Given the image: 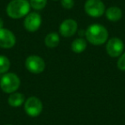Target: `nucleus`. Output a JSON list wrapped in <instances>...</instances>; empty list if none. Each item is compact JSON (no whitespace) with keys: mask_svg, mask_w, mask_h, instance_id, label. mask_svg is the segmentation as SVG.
<instances>
[{"mask_svg":"<svg viewBox=\"0 0 125 125\" xmlns=\"http://www.w3.org/2000/svg\"><path fill=\"white\" fill-rule=\"evenodd\" d=\"M10 67V62L7 57L0 55V74H5L8 72Z\"/></svg>","mask_w":125,"mask_h":125,"instance_id":"2eb2a0df","label":"nucleus"},{"mask_svg":"<svg viewBox=\"0 0 125 125\" xmlns=\"http://www.w3.org/2000/svg\"><path fill=\"white\" fill-rule=\"evenodd\" d=\"M25 112L32 117H35L40 115L43 111V104L39 98L31 96L24 103Z\"/></svg>","mask_w":125,"mask_h":125,"instance_id":"39448f33","label":"nucleus"},{"mask_svg":"<svg viewBox=\"0 0 125 125\" xmlns=\"http://www.w3.org/2000/svg\"><path fill=\"white\" fill-rule=\"evenodd\" d=\"M78 31V24L74 19H66L59 26V33L62 37H72Z\"/></svg>","mask_w":125,"mask_h":125,"instance_id":"1a4fd4ad","label":"nucleus"},{"mask_svg":"<svg viewBox=\"0 0 125 125\" xmlns=\"http://www.w3.org/2000/svg\"><path fill=\"white\" fill-rule=\"evenodd\" d=\"M25 66L29 72L33 74H40L45 70V63L42 57L37 55H31L25 61Z\"/></svg>","mask_w":125,"mask_h":125,"instance_id":"423d86ee","label":"nucleus"},{"mask_svg":"<svg viewBox=\"0 0 125 125\" xmlns=\"http://www.w3.org/2000/svg\"><path fill=\"white\" fill-rule=\"evenodd\" d=\"M108 31L103 25L92 24L85 31L87 40L94 45H101L108 40Z\"/></svg>","mask_w":125,"mask_h":125,"instance_id":"f257e3e1","label":"nucleus"},{"mask_svg":"<svg viewBox=\"0 0 125 125\" xmlns=\"http://www.w3.org/2000/svg\"><path fill=\"white\" fill-rule=\"evenodd\" d=\"M1 28H4V21L1 17H0V29Z\"/></svg>","mask_w":125,"mask_h":125,"instance_id":"6ab92c4d","label":"nucleus"},{"mask_svg":"<svg viewBox=\"0 0 125 125\" xmlns=\"http://www.w3.org/2000/svg\"><path fill=\"white\" fill-rule=\"evenodd\" d=\"M21 86V80L16 74L5 73L0 79V87L6 94H13Z\"/></svg>","mask_w":125,"mask_h":125,"instance_id":"7ed1b4c3","label":"nucleus"},{"mask_svg":"<svg viewBox=\"0 0 125 125\" xmlns=\"http://www.w3.org/2000/svg\"><path fill=\"white\" fill-rule=\"evenodd\" d=\"M84 9L89 16L94 18L100 17L105 12V6L101 0H87Z\"/></svg>","mask_w":125,"mask_h":125,"instance_id":"20e7f679","label":"nucleus"},{"mask_svg":"<svg viewBox=\"0 0 125 125\" xmlns=\"http://www.w3.org/2000/svg\"><path fill=\"white\" fill-rule=\"evenodd\" d=\"M105 16L111 21H117L123 16V11L117 6H111L105 10Z\"/></svg>","mask_w":125,"mask_h":125,"instance_id":"9b49d317","label":"nucleus"},{"mask_svg":"<svg viewBox=\"0 0 125 125\" xmlns=\"http://www.w3.org/2000/svg\"><path fill=\"white\" fill-rule=\"evenodd\" d=\"M41 22L42 19L40 15L37 12H32L28 14L25 17L24 28L27 31L33 33L40 28Z\"/></svg>","mask_w":125,"mask_h":125,"instance_id":"6e6552de","label":"nucleus"},{"mask_svg":"<svg viewBox=\"0 0 125 125\" xmlns=\"http://www.w3.org/2000/svg\"><path fill=\"white\" fill-rule=\"evenodd\" d=\"M16 39L15 34L9 29H0V47L4 49L12 48L16 45Z\"/></svg>","mask_w":125,"mask_h":125,"instance_id":"9d476101","label":"nucleus"},{"mask_svg":"<svg viewBox=\"0 0 125 125\" xmlns=\"http://www.w3.org/2000/svg\"><path fill=\"white\" fill-rule=\"evenodd\" d=\"M87 40L82 38L75 39L71 44V49L75 53H82L87 48Z\"/></svg>","mask_w":125,"mask_h":125,"instance_id":"ddd939ff","label":"nucleus"},{"mask_svg":"<svg viewBox=\"0 0 125 125\" xmlns=\"http://www.w3.org/2000/svg\"><path fill=\"white\" fill-rule=\"evenodd\" d=\"M30 7L35 10H41L46 6L47 0H30Z\"/></svg>","mask_w":125,"mask_h":125,"instance_id":"dca6fc26","label":"nucleus"},{"mask_svg":"<svg viewBox=\"0 0 125 125\" xmlns=\"http://www.w3.org/2000/svg\"><path fill=\"white\" fill-rule=\"evenodd\" d=\"M124 44L123 40L116 37L110 39L106 44V52L107 54L111 57H120L123 53Z\"/></svg>","mask_w":125,"mask_h":125,"instance_id":"0eeeda50","label":"nucleus"},{"mask_svg":"<svg viewBox=\"0 0 125 125\" xmlns=\"http://www.w3.org/2000/svg\"><path fill=\"white\" fill-rule=\"evenodd\" d=\"M30 4L28 0H11L6 7V13L12 19H20L28 14Z\"/></svg>","mask_w":125,"mask_h":125,"instance_id":"f03ea898","label":"nucleus"},{"mask_svg":"<svg viewBox=\"0 0 125 125\" xmlns=\"http://www.w3.org/2000/svg\"><path fill=\"white\" fill-rule=\"evenodd\" d=\"M61 4L64 9L71 10L75 6V2L74 0H61Z\"/></svg>","mask_w":125,"mask_h":125,"instance_id":"a211bd4d","label":"nucleus"},{"mask_svg":"<svg viewBox=\"0 0 125 125\" xmlns=\"http://www.w3.org/2000/svg\"><path fill=\"white\" fill-rule=\"evenodd\" d=\"M117 68L122 71H125V52H123L118 58Z\"/></svg>","mask_w":125,"mask_h":125,"instance_id":"f3484780","label":"nucleus"},{"mask_svg":"<svg viewBox=\"0 0 125 125\" xmlns=\"http://www.w3.org/2000/svg\"><path fill=\"white\" fill-rule=\"evenodd\" d=\"M25 103V96L21 93H13L8 98V104L12 107H19Z\"/></svg>","mask_w":125,"mask_h":125,"instance_id":"f8f14e48","label":"nucleus"},{"mask_svg":"<svg viewBox=\"0 0 125 125\" xmlns=\"http://www.w3.org/2000/svg\"><path fill=\"white\" fill-rule=\"evenodd\" d=\"M5 125H13V124H5Z\"/></svg>","mask_w":125,"mask_h":125,"instance_id":"aec40b11","label":"nucleus"},{"mask_svg":"<svg viewBox=\"0 0 125 125\" xmlns=\"http://www.w3.org/2000/svg\"><path fill=\"white\" fill-rule=\"evenodd\" d=\"M60 38L57 33H50L45 36V44L48 48H55L59 45Z\"/></svg>","mask_w":125,"mask_h":125,"instance_id":"4468645a","label":"nucleus"}]
</instances>
